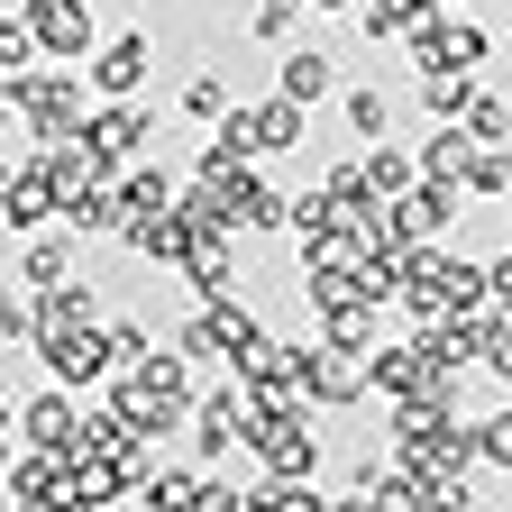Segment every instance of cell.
<instances>
[{
    "label": "cell",
    "instance_id": "1",
    "mask_svg": "<svg viewBox=\"0 0 512 512\" xmlns=\"http://www.w3.org/2000/svg\"><path fill=\"white\" fill-rule=\"evenodd\" d=\"M83 83L74 64H28V74H10V119H19V138L28 147H55V138H83Z\"/></svg>",
    "mask_w": 512,
    "mask_h": 512
},
{
    "label": "cell",
    "instance_id": "2",
    "mask_svg": "<svg viewBox=\"0 0 512 512\" xmlns=\"http://www.w3.org/2000/svg\"><path fill=\"white\" fill-rule=\"evenodd\" d=\"M110 403L128 412V421H138V430H192V403H202V394H192V357L174 348V357H147V366H119L110 375Z\"/></svg>",
    "mask_w": 512,
    "mask_h": 512
},
{
    "label": "cell",
    "instance_id": "3",
    "mask_svg": "<svg viewBox=\"0 0 512 512\" xmlns=\"http://www.w3.org/2000/svg\"><path fill=\"white\" fill-rule=\"evenodd\" d=\"M476 302H494V275L476 266V256H448L439 238L412 256V284H403V311H412V330L421 320H458V311H476Z\"/></svg>",
    "mask_w": 512,
    "mask_h": 512
},
{
    "label": "cell",
    "instance_id": "4",
    "mask_svg": "<svg viewBox=\"0 0 512 512\" xmlns=\"http://www.w3.org/2000/svg\"><path fill=\"white\" fill-rule=\"evenodd\" d=\"M247 439H256V384L229 375V384H211V394L192 403V458H202V467H229Z\"/></svg>",
    "mask_w": 512,
    "mask_h": 512
},
{
    "label": "cell",
    "instance_id": "5",
    "mask_svg": "<svg viewBox=\"0 0 512 512\" xmlns=\"http://www.w3.org/2000/svg\"><path fill=\"white\" fill-rule=\"evenodd\" d=\"M302 394L311 412H357L375 394V366L357 348H330V339H302Z\"/></svg>",
    "mask_w": 512,
    "mask_h": 512
},
{
    "label": "cell",
    "instance_id": "6",
    "mask_svg": "<svg viewBox=\"0 0 512 512\" xmlns=\"http://www.w3.org/2000/svg\"><path fill=\"white\" fill-rule=\"evenodd\" d=\"M92 10H101V0H19V19L37 28V46H46L55 64H92V55H101Z\"/></svg>",
    "mask_w": 512,
    "mask_h": 512
},
{
    "label": "cell",
    "instance_id": "7",
    "mask_svg": "<svg viewBox=\"0 0 512 512\" xmlns=\"http://www.w3.org/2000/svg\"><path fill=\"white\" fill-rule=\"evenodd\" d=\"M247 339H266V330H256V311H247V302H202V311H192L183 330H174V348H183L192 366H220V357H238Z\"/></svg>",
    "mask_w": 512,
    "mask_h": 512
},
{
    "label": "cell",
    "instance_id": "8",
    "mask_svg": "<svg viewBox=\"0 0 512 512\" xmlns=\"http://www.w3.org/2000/svg\"><path fill=\"white\" fill-rule=\"evenodd\" d=\"M19 448H55V458H74L83 448V403H74V384H37V394L19 403Z\"/></svg>",
    "mask_w": 512,
    "mask_h": 512
},
{
    "label": "cell",
    "instance_id": "9",
    "mask_svg": "<svg viewBox=\"0 0 512 512\" xmlns=\"http://www.w3.org/2000/svg\"><path fill=\"white\" fill-rule=\"evenodd\" d=\"M247 458L266 467V476H320V430H311V403H302V412H275V421H256Z\"/></svg>",
    "mask_w": 512,
    "mask_h": 512
},
{
    "label": "cell",
    "instance_id": "10",
    "mask_svg": "<svg viewBox=\"0 0 512 512\" xmlns=\"http://www.w3.org/2000/svg\"><path fill=\"white\" fill-rule=\"evenodd\" d=\"M37 366H46L55 384H74V394H92L101 375H119V357H110V320H92V330H55V339L37 348Z\"/></svg>",
    "mask_w": 512,
    "mask_h": 512
},
{
    "label": "cell",
    "instance_id": "11",
    "mask_svg": "<svg viewBox=\"0 0 512 512\" xmlns=\"http://www.w3.org/2000/svg\"><path fill=\"white\" fill-rule=\"evenodd\" d=\"M220 128H229L247 156H284V147H302V101H284V92L275 101H238Z\"/></svg>",
    "mask_w": 512,
    "mask_h": 512
},
{
    "label": "cell",
    "instance_id": "12",
    "mask_svg": "<svg viewBox=\"0 0 512 512\" xmlns=\"http://www.w3.org/2000/svg\"><path fill=\"white\" fill-rule=\"evenodd\" d=\"M0 220H10L19 238H37L46 220H64V192H55V174H46V156L28 147V165L10 174V183H0Z\"/></svg>",
    "mask_w": 512,
    "mask_h": 512
},
{
    "label": "cell",
    "instance_id": "13",
    "mask_svg": "<svg viewBox=\"0 0 512 512\" xmlns=\"http://www.w3.org/2000/svg\"><path fill=\"white\" fill-rule=\"evenodd\" d=\"M147 64H156V37H138V28H128V37H101V55L83 64V74H92V92H101V101H138Z\"/></svg>",
    "mask_w": 512,
    "mask_h": 512
},
{
    "label": "cell",
    "instance_id": "14",
    "mask_svg": "<svg viewBox=\"0 0 512 512\" xmlns=\"http://www.w3.org/2000/svg\"><path fill=\"white\" fill-rule=\"evenodd\" d=\"M83 138H92L110 165H128V156H138V147L156 138V110H147V101H101V110L83 119Z\"/></svg>",
    "mask_w": 512,
    "mask_h": 512
},
{
    "label": "cell",
    "instance_id": "15",
    "mask_svg": "<svg viewBox=\"0 0 512 512\" xmlns=\"http://www.w3.org/2000/svg\"><path fill=\"white\" fill-rule=\"evenodd\" d=\"M28 311H37V348H46L55 330H92V320H101V293H92V284H74V275H64V284H46V293H28Z\"/></svg>",
    "mask_w": 512,
    "mask_h": 512
},
{
    "label": "cell",
    "instance_id": "16",
    "mask_svg": "<svg viewBox=\"0 0 512 512\" xmlns=\"http://www.w3.org/2000/svg\"><path fill=\"white\" fill-rule=\"evenodd\" d=\"M229 202H238V238H275V229H293V220H302V202H293V192H275L266 174H247Z\"/></svg>",
    "mask_w": 512,
    "mask_h": 512
},
{
    "label": "cell",
    "instance_id": "17",
    "mask_svg": "<svg viewBox=\"0 0 512 512\" xmlns=\"http://www.w3.org/2000/svg\"><path fill=\"white\" fill-rule=\"evenodd\" d=\"M275 92L311 110V101H330V92H339V64L320 55V46H284V55H275Z\"/></svg>",
    "mask_w": 512,
    "mask_h": 512
},
{
    "label": "cell",
    "instance_id": "18",
    "mask_svg": "<svg viewBox=\"0 0 512 512\" xmlns=\"http://www.w3.org/2000/svg\"><path fill=\"white\" fill-rule=\"evenodd\" d=\"M458 202H467V183H439V174H421V183L403 192V220H412V238H448Z\"/></svg>",
    "mask_w": 512,
    "mask_h": 512
},
{
    "label": "cell",
    "instance_id": "19",
    "mask_svg": "<svg viewBox=\"0 0 512 512\" xmlns=\"http://www.w3.org/2000/svg\"><path fill=\"white\" fill-rule=\"evenodd\" d=\"M366 366H375V394H384V403H421V394H430V366H421L412 339H403V348H375Z\"/></svg>",
    "mask_w": 512,
    "mask_h": 512
},
{
    "label": "cell",
    "instance_id": "20",
    "mask_svg": "<svg viewBox=\"0 0 512 512\" xmlns=\"http://www.w3.org/2000/svg\"><path fill=\"white\" fill-rule=\"evenodd\" d=\"M375 293H348V302H330V311H320V339H330V348H357V357H375Z\"/></svg>",
    "mask_w": 512,
    "mask_h": 512
},
{
    "label": "cell",
    "instance_id": "21",
    "mask_svg": "<svg viewBox=\"0 0 512 512\" xmlns=\"http://www.w3.org/2000/svg\"><path fill=\"white\" fill-rule=\"evenodd\" d=\"M64 275H74V229H64V238H19V284L28 293H46V284H64Z\"/></svg>",
    "mask_w": 512,
    "mask_h": 512
},
{
    "label": "cell",
    "instance_id": "22",
    "mask_svg": "<svg viewBox=\"0 0 512 512\" xmlns=\"http://www.w3.org/2000/svg\"><path fill=\"white\" fill-rule=\"evenodd\" d=\"M119 202H128V220H156V211L183 202V183H174L165 165H128V174H119Z\"/></svg>",
    "mask_w": 512,
    "mask_h": 512
},
{
    "label": "cell",
    "instance_id": "23",
    "mask_svg": "<svg viewBox=\"0 0 512 512\" xmlns=\"http://www.w3.org/2000/svg\"><path fill=\"white\" fill-rule=\"evenodd\" d=\"M412 92H421V110H430V119H467V110H476V74H458V64H439V74H412Z\"/></svg>",
    "mask_w": 512,
    "mask_h": 512
},
{
    "label": "cell",
    "instance_id": "24",
    "mask_svg": "<svg viewBox=\"0 0 512 512\" xmlns=\"http://www.w3.org/2000/svg\"><path fill=\"white\" fill-rule=\"evenodd\" d=\"M192 293L202 302H238V256H229V238H211V247H192Z\"/></svg>",
    "mask_w": 512,
    "mask_h": 512
},
{
    "label": "cell",
    "instance_id": "25",
    "mask_svg": "<svg viewBox=\"0 0 512 512\" xmlns=\"http://www.w3.org/2000/svg\"><path fill=\"white\" fill-rule=\"evenodd\" d=\"M192 494H202V467H147V485H138V503L147 512H192Z\"/></svg>",
    "mask_w": 512,
    "mask_h": 512
},
{
    "label": "cell",
    "instance_id": "26",
    "mask_svg": "<svg viewBox=\"0 0 512 512\" xmlns=\"http://www.w3.org/2000/svg\"><path fill=\"white\" fill-rule=\"evenodd\" d=\"M366 174H375L384 202H403V192L421 183V147H394V138H384V147H366Z\"/></svg>",
    "mask_w": 512,
    "mask_h": 512
},
{
    "label": "cell",
    "instance_id": "27",
    "mask_svg": "<svg viewBox=\"0 0 512 512\" xmlns=\"http://www.w3.org/2000/svg\"><path fill=\"white\" fill-rule=\"evenodd\" d=\"M485 55H494V37H485L476 19H458V10H439V64H458V74H476Z\"/></svg>",
    "mask_w": 512,
    "mask_h": 512
},
{
    "label": "cell",
    "instance_id": "28",
    "mask_svg": "<svg viewBox=\"0 0 512 512\" xmlns=\"http://www.w3.org/2000/svg\"><path fill=\"white\" fill-rule=\"evenodd\" d=\"M339 110H348V128H357L366 147H384V138H394V101H384V92H366V83H357Z\"/></svg>",
    "mask_w": 512,
    "mask_h": 512
},
{
    "label": "cell",
    "instance_id": "29",
    "mask_svg": "<svg viewBox=\"0 0 512 512\" xmlns=\"http://www.w3.org/2000/svg\"><path fill=\"white\" fill-rule=\"evenodd\" d=\"M238 101H229V74H192L183 83V119H202V128H220Z\"/></svg>",
    "mask_w": 512,
    "mask_h": 512
},
{
    "label": "cell",
    "instance_id": "30",
    "mask_svg": "<svg viewBox=\"0 0 512 512\" xmlns=\"http://www.w3.org/2000/svg\"><path fill=\"white\" fill-rule=\"evenodd\" d=\"M467 192H485V202H512V147H476Z\"/></svg>",
    "mask_w": 512,
    "mask_h": 512
},
{
    "label": "cell",
    "instance_id": "31",
    "mask_svg": "<svg viewBox=\"0 0 512 512\" xmlns=\"http://www.w3.org/2000/svg\"><path fill=\"white\" fill-rule=\"evenodd\" d=\"M467 128H476V147H512V101H494V92H476V110H467Z\"/></svg>",
    "mask_w": 512,
    "mask_h": 512
},
{
    "label": "cell",
    "instance_id": "32",
    "mask_svg": "<svg viewBox=\"0 0 512 512\" xmlns=\"http://www.w3.org/2000/svg\"><path fill=\"white\" fill-rule=\"evenodd\" d=\"M302 10H311V0H256V19H247V28L266 37V46H293V19H302Z\"/></svg>",
    "mask_w": 512,
    "mask_h": 512
},
{
    "label": "cell",
    "instance_id": "33",
    "mask_svg": "<svg viewBox=\"0 0 512 512\" xmlns=\"http://www.w3.org/2000/svg\"><path fill=\"white\" fill-rule=\"evenodd\" d=\"M37 55H46V46H37V28H28V19H0V74H28Z\"/></svg>",
    "mask_w": 512,
    "mask_h": 512
},
{
    "label": "cell",
    "instance_id": "34",
    "mask_svg": "<svg viewBox=\"0 0 512 512\" xmlns=\"http://www.w3.org/2000/svg\"><path fill=\"white\" fill-rule=\"evenodd\" d=\"M476 439H485V467H503V476H512V403H503V412H485V421H476Z\"/></svg>",
    "mask_w": 512,
    "mask_h": 512
},
{
    "label": "cell",
    "instance_id": "35",
    "mask_svg": "<svg viewBox=\"0 0 512 512\" xmlns=\"http://www.w3.org/2000/svg\"><path fill=\"white\" fill-rule=\"evenodd\" d=\"M192 512H247V485H229L220 467H202V494H192Z\"/></svg>",
    "mask_w": 512,
    "mask_h": 512
},
{
    "label": "cell",
    "instance_id": "36",
    "mask_svg": "<svg viewBox=\"0 0 512 512\" xmlns=\"http://www.w3.org/2000/svg\"><path fill=\"white\" fill-rule=\"evenodd\" d=\"M110 357H119V366H147L156 348H147V330H138V320H110Z\"/></svg>",
    "mask_w": 512,
    "mask_h": 512
},
{
    "label": "cell",
    "instance_id": "37",
    "mask_svg": "<svg viewBox=\"0 0 512 512\" xmlns=\"http://www.w3.org/2000/svg\"><path fill=\"white\" fill-rule=\"evenodd\" d=\"M247 512H284V494H275V476H266V485H256V494H247Z\"/></svg>",
    "mask_w": 512,
    "mask_h": 512
},
{
    "label": "cell",
    "instance_id": "38",
    "mask_svg": "<svg viewBox=\"0 0 512 512\" xmlns=\"http://www.w3.org/2000/svg\"><path fill=\"white\" fill-rule=\"evenodd\" d=\"M485 275H494V302H512V256H494Z\"/></svg>",
    "mask_w": 512,
    "mask_h": 512
},
{
    "label": "cell",
    "instance_id": "39",
    "mask_svg": "<svg viewBox=\"0 0 512 512\" xmlns=\"http://www.w3.org/2000/svg\"><path fill=\"white\" fill-rule=\"evenodd\" d=\"M74 512H119V503H74Z\"/></svg>",
    "mask_w": 512,
    "mask_h": 512
},
{
    "label": "cell",
    "instance_id": "40",
    "mask_svg": "<svg viewBox=\"0 0 512 512\" xmlns=\"http://www.w3.org/2000/svg\"><path fill=\"white\" fill-rule=\"evenodd\" d=\"M494 10H503V28H512V0H494Z\"/></svg>",
    "mask_w": 512,
    "mask_h": 512
},
{
    "label": "cell",
    "instance_id": "41",
    "mask_svg": "<svg viewBox=\"0 0 512 512\" xmlns=\"http://www.w3.org/2000/svg\"><path fill=\"white\" fill-rule=\"evenodd\" d=\"M458 10H467V0H458Z\"/></svg>",
    "mask_w": 512,
    "mask_h": 512
}]
</instances>
